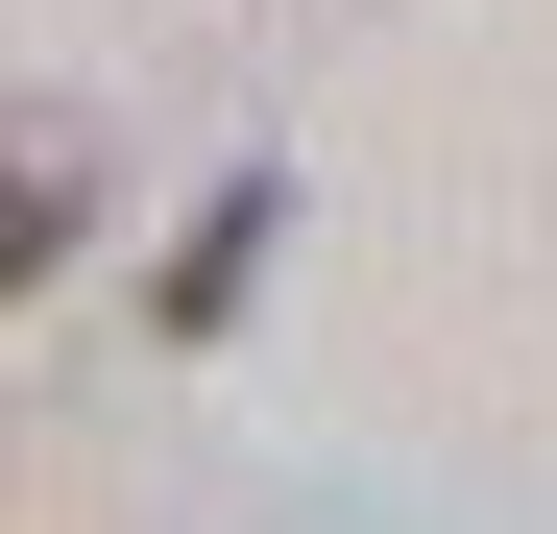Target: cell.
<instances>
[{
    "mask_svg": "<svg viewBox=\"0 0 557 534\" xmlns=\"http://www.w3.org/2000/svg\"><path fill=\"white\" fill-rule=\"evenodd\" d=\"M267 219H292V195H267V170H243V195H219L195 243H170V340H219V316H243V267H267Z\"/></svg>",
    "mask_w": 557,
    "mask_h": 534,
    "instance_id": "6da1fadb",
    "label": "cell"
},
{
    "mask_svg": "<svg viewBox=\"0 0 557 534\" xmlns=\"http://www.w3.org/2000/svg\"><path fill=\"white\" fill-rule=\"evenodd\" d=\"M73 219H98V195H73L49 146H0V292H49V267H73Z\"/></svg>",
    "mask_w": 557,
    "mask_h": 534,
    "instance_id": "7a4b0ae2",
    "label": "cell"
}]
</instances>
